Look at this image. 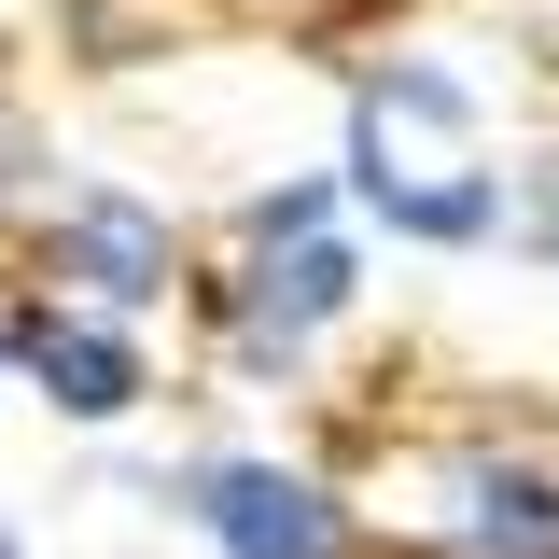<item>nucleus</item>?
I'll list each match as a JSON object with an SVG mask.
<instances>
[{"label":"nucleus","instance_id":"f257e3e1","mask_svg":"<svg viewBox=\"0 0 559 559\" xmlns=\"http://www.w3.org/2000/svg\"><path fill=\"white\" fill-rule=\"evenodd\" d=\"M197 518L224 559H336V503L280 462H210L197 476Z\"/></svg>","mask_w":559,"mask_h":559},{"label":"nucleus","instance_id":"f03ea898","mask_svg":"<svg viewBox=\"0 0 559 559\" xmlns=\"http://www.w3.org/2000/svg\"><path fill=\"white\" fill-rule=\"evenodd\" d=\"M336 308H349V252L336 238H322V224L266 238V266H252V349H308Z\"/></svg>","mask_w":559,"mask_h":559},{"label":"nucleus","instance_id":"7ed1b4c3","mask_svg":"<svg viewBox=\"0 0 559 559\" xmlns=\"http://www.w3.org/2000/svg\"><path fill=\"white\" fill-rule=\"evenodd\" d=\"M28 378H43L70 419H127L140 406V349L112 336V322H28Z\"/></svg>","mask_w":559,"mask_h":559},{"label":"nucleus","instance_id":"20e7f679","mask_svg":"<svg viewBox=\"0 0 559 559\" xmlns=\"http://www.w3.org/2000/svg\"><path fill=\"white\" fill-rule=\"evenodd\" d=\"M70 266L98 280L112 308H154V280H168V238H154V210H127V197H98L84 224H70Z\"/></svg>","mask_w":559,"mask_h":559},{"label":"nucleus","instance_id":"39448f33","mask_svg":"<svg viewBox=\"0 0 559 559\" xmlns=\"http://www.w3.org/2000/svg\"><path fill=\"white\" fill-rule=\"evenodd\" d=\"M476 503H489V518H476V546H489V559H546V546H559V503H546V476H489Z\"/></svg>","mask_w":559,"mask_h":559},{"label":"nucleus","instance_id":"423d86ee","mask_svg":"<svg viewBox=\"0 0 559 559\" xmlns=\"http://www.w3.org/2000/svg\"><path fill=\"white\" fill-rule=\"evenodd\" d=\"M546 266H559V197H546Z\"/></svg>","mask_w":559,"mask_h":559},{"label":"nucleus","instance_id":"0eeeda50","mask_svg":"<svg viewBox=\"0 0 559 559\" xmlns=\"http://www.w3.org/2000/svg\"><path fill=\"white\" fill-rule=\"evenodd\" d=\"M0 559H14V546H0Z\"/></svg>","mask_w":559,"mask_h":559}]
</instances>
